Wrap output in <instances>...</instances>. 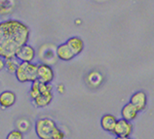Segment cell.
<instances>
[{"mask_svg":"<svg viewBox=\"0 0 154 139\" xmlns=\"http://www.w3.org/2000/svg\"><path fill=\"white\" fill-rule=\"evenodd\" d=\"M29 34V27L21 20L10 19L0 23V58L16 59L20 49L27 44Z\"/></svg>","mask_w":154,"mask_h":139,"instance_id":"obj_1","label":"cell"},{"mask_svg":"<svg viewBox=\"0 0 154 139\" xmlns=\"http://www.w3.org/2000/svg\"><path fill=\"white\" fill-rule=\"evenodd\" d=\"M16 78L21 83H33L37 81V64L21 62L15 73Z\"/></svg>","mask_w":154,"mask_h":139,"instance_id":"obj_2","label":"cell"},{"mask_svg":"<svg viewBox=\"0 0 154 139\" xmlns=\"http://www.w3.org/2000/svg\"><path fill=\"white\" fill-rule=\"evenodd\" d=\"M57 128L55 121L49 118H41L35 122V133L39 139H51L52 133Z\"/></svg>","mask_w":154,"mask_h":139,"instance_id":"obj_3","label":"cell"},{"mask_svg":"<svg viewBox=\"0 0 154 139\" xmlns=\"http://www.w3.org/2000/svg\"><path fill=\"white\" fill-rule=\"evenodd\" d=\"M55 73L51 65L47 63L37 64V81L42 84H51L54 80Z\"/></svg>","mask_w":154,"mask_h":139,"instance_id":"obj_4","label":"cell"},{"mask_svg":"<svg viewBox=\"0 0 154 139\" xmlns=\"http://www.w3.org/2000/svg\"><path fill=\"white\" fill-rule=\"evenodd\" d=\"M133 132V125L131 122L124 119H119L116 122V125L113 130V134L119 137H130Z\"/></svg>","mask_w":154,"mask_h":139,"instance_id":"obj_5","label":"cell"},{"mask_svg":"<svg viewBox=\"0 0 154 139\" xmlns=\"http://www.w3.org/2000/svg\"><path fill=\"white\" fill-rule=\"evenodd\" d=\"M35 49L31 45L26 44L19 50L16 59L20 62H32V60L35 59Z\"/></svg>","mask_w":154,"mask_h":139,"instance_id":"obj_6","label":"cell"},{"mask_svg":"<svg viewBox=\"0 0 154 139\" xmlns=\"http://www.w3.org/2000/svg\"><path fill=\"white\" fill-rule=\"evenodd\" d=\"M129 102L135 106L137 111L141 112L146 108L147 95H146V93L143 91L136 92L135 93H133V95H131V98H130Z\"/></svg>","mask_w":154,"mask_h":139,"instance_id":"obj_7","label":"cell"},{"mask_svg":"<svg viewBox=\"0 0 154 139\" xmlns=\"http://www.w3.org/2000/svg\"><path fill=\"white\" fill-rule=\"evenodd\" d=\"M17 100V95L12 91H4L0 93V106L2 109L12 107Z\"/></svg>","mask_w":154,"mask_h":139,"instance_id":"obj_8","label":"cell"},{"mask_svg":"<svg viewBox=\"0 0 154 139\" xmlns=\"http://www.w3.org/2000/svg\"><path fill=\"white\" fill-rule=\"evenodd\" d=\"M56 55L58 56V59L63 61H69L74 59V54L71 52L69 47L67 46L66 43H63L59 45L56 49Z\"/></svg>","mask_w":154,"mask_h":139,"instance_id":"obj_9","label":"cell"},{"mask_svg":"<svg viewBox=\"0 0 154 139\" xmlns=\"http://www.w3.org/2000/svg\"><path fill=\"white\" fill-rule=\"evenodd\" d=\"M66 43L69 47L71 52L74 54V56H78L84 50V42L78 36H72V37L68 38Z\"/></svg>","mask_w":154,"mask_h":139,"instance_id":"obj_10","label":"cell"},{"mask_svg":"<svg viewBox=\"0 0 154 139\" xmlns=\"http://www.w3.org/2000/svg\"><path fill=\"white\" fill-rule=\"evenodd\" d=\"M117 121L118 120L112 114H104L102 117V119H100V126H102L103 129L105 130V131L112 133L113 130H114Z\"/></svg>","mask_w":154,"mask_h":139,"instance_id":"obj_11","label":"cell"},{"mask_svg":"<svg viewBox=\"0 0 154 139\" xmlns=\"http://www.w3.org/2000/svg\"><path fill=\"white\" fill-rule=\"evenodd\" d=\"M139 111L137 110V108L131 104L130 102H128L127 104H125L123 106L122 110H121V116H122V119L126 120L128 122H132L136 119L139 115Z\"/></svg>","mask_w":154,"mask_h":139,"instance_id":"obj_12","label":"cell"},{"mask_svg":"<svg viewBox=\"0 0 154 139\" xmlns=\"http://www.w3.org/2000/svg\"><path fill=\"white\" fill-rule=\"evenodd\" d=\"M53 100V92L40 93V95L33 100V103L36 107L42 108L49 105Z\"/></svg>","mask_w":154,"mask_h":139,"instance_id":"obj_13","label":"cell"},{"mask_svg":"<svg viewBox=\"0 0 154 139\" xmlns=\"http://www.w3.org/2000/svg\"><path fill=\"white\" fill-rule=\"evenodd\" d=\"M18 2L13 0H0V15L11 14L15 10Z\"/></svg>","mask_w":154,"mask_h":139,"instance_id":"obj_14","label":"cell"},{"mask_svg":"<svg viewBox=\"0 0 154 139\" xmlns=\"http://www.w3.org/2000/svg\"><path fill=\"white\" fill-rule=\"evenodd\" d=\"M103 78V75L100 74V72L98 71H92L89 73V75L87 77V81L89 85L91 86V87H99V86L102 84Z\"/></svg>","mask_w":154,"mask_h":139,"instance_id":"obj_15","label":"cell"},{"mask_svg":"<svg viewBox=\"0 0 154 139\" xmlns=\"http://www.w3.org/2000/svg\"><path fill=\"white\" fill-rule=\"evenodd\" d=\"M17 128L22 133L27 132L30 128V122L27 119H26V118H21L17 122Z\"/></svg>","mask_w":154,"mask_h":139,"instance_id":"obj_16","label":"cell"},{"mask_svg":"<svg viewBox=\"0 0 154 139\" xmlns=\"http://www.w3.org/2000/svg\"><path fill=\"white\" fill-rule=\"evenodd\" d=\"M21 62H19V60L17 59H12L6 60V68L7 70L10 73H16L17 69L19 67V65Z\"/></svg>","mask_w":154,"mask_h":139,"instance_id":"obj_17","label":"cell"},{"mask_svg":"<svg viewBox=\"0 0 154 139\" xmlns=\"http://www.w3.org/2000/svg\"><path fill=\"white\" fill-rule=\"evenodd\" d=\"M39 82L35 81L31 84V88H30V92H29V95L30 98L32 100H34L36 97L40 95V89H39Z\"/></svg>","mask_w":154,"mask_h":139,"instance_id":"obj_18","label":"cell"},{"mask_svg":"<svg viewBox=\"0 0 154 139\" xmlns=\"http://www.w3.org/2000/svg\"><path fill=\"white\" fill-rule=\"evenodd\" d=\"M6 139H23V135L18 129H14L7 134Z\"/></svg>","mask_w":154,"mask_h":139,"instance_id":"obj_19","label":"cell"},{"mask_svg":"<svg viewBox=\"0 0 154 139\" xmlns=\"http://www.w3.org/2000/svg\"><path fill=\"white\" fill-rule=\"evenodd\" d=\"M66 134L62 129H60L58 126L54 129V131L52 133V138L51 139H64Z\"/></svg>","mask_w":154,"mask_h":139,"instance_id":"obj_20","label":"cell"},{"mask_svg":"<svg viewBox=\"0 0 154 139\" xmlns=\"http://www.w3.org/2000/svg\"><path fill=\"white\" fill-rule=\"evenodd\" d=\"M39 89H40V93H46V92H52L53 87L51 84H39Z\"/></svg>","mask_w":154,"mask_h":139,"instance_id":"obj_21","label":"cell"},{"mask_svg":"<svg viewBox=\"0 0 154 139\" xmlns=\"http://www.w3.org/2000/svg\"><path fill=\"white\" fill-rule=\"evenodd\" d=\"M5 67H6V60L2 58H0V71L3 70Z\"/></svg>","mask_w":154,"mask_h":139,"instance_id":"obj_22","label":"cell"},{"mask_svg":"<svg viewBox=\"0 0 154 139\" xmlns=\"http://www.w3.org/2000/svg\"><path fill=\"white\" fill-rule=\"evenodd\" d=\"M57 89H58V92L60 93H63L64 92V86L63 84H60L57 86Z\"/></svg>","mask_w":154,"mask_h":139,"instance_id":"obj_23","label":"cell"},{"mask_svg":"<svg viewBox=\"0 0 154 139\" xmlns=\"http://www.w3.org/2000/svg\"><path fill=\"white\" fill-rule=\"evenodd\" d=\"M115 139H133L131 137H119V136H116Z\"/></svg>","mask_w":154,"mask_h":139,"instance_id":"obj_24","label":"cell"}]
</instances>
